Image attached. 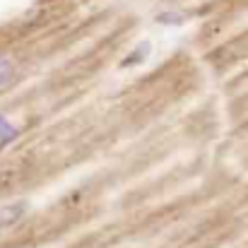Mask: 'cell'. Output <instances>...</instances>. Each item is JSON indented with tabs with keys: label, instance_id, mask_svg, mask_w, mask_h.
<instances>
[{
	"label": "cell",
	"instance_id": "4",
	"mask_svg": "<svg viewBox=\"0 0 248 248\" xmlns=\"http://www.w3.org/2000/svg\"><path fill=\"white\" fill-rule=\"evenodd\" d=\"M157 22L159 24H169V27H176V24H183L186 22V15L183 12H159L157 15Z\"/></svg>",
	"mask_w": 248,
	"mask_h": 248
},
{
	"label": "cell",
	"instance_id": "5",
	"mask_svg": "<svg viewBox=\"0 0 248 248\" xmlns=\"http://www.w3.org/2000/svg\"><path fill=\"white\" fill-rule=\"evenodd\" d=\"M12 75H15L12 61H7V58H0V89H2L5 84L12 80Z\"/></svg>",
	"mask_w": 248,
	"mask_h": 248
},
{
	"label": "cell",
	"instance_id": "2",
	"mask_svg": "<svg viewBox=\"0 0 248 248\" xmlns=\"http://www.w3.org/2000/svg\"><path fill=\"white\" fill-rule=\"evenodd\" d=\"M150 51H152V44H150V41H142L140 46H135V48L121 61V68H133V65H138V63H145L147 56H150Z\"/></svg>",
	"mask_w": 248,
	"mask_h": 248
},
{
	"label": "cell",
	"instance_id": "1",
	"mask_svg": "<svg viewBox=\"0 0 248 248\" xmlns=\"http://www.w3.org/2000/svg\"><path fill=\"white\" fill-rule=\"evenodd\" d=\"M24 215H27V202H24V200H17V202H12V205L0 207V229L17 224Z\"/></svg>",
	"mask_w": 248,
	"mask_h": 248
},
{
	"label": "cell",
	"instance_id": "3",
	"mask_svg": "<svg viewBox=\"0 0 248 248\" xmlns=\"http://www.w3.org/2000/svg\"><path fill=\"white\" fill-rule=\"evenodd\" d=\"M15 138H17V128H15L7 118L0 116V145H7V142H12Z\"/></svg>",
	"mask_w": 248,
	"mask_h": 248
}]
</instances>
